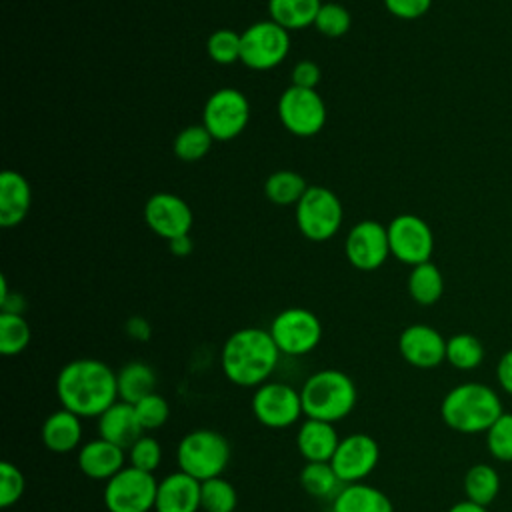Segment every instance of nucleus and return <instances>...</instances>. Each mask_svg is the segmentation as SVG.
<instances>
[{"mask_svg":"<svg viewBox=\"0 0 512 512\" xmlns=\"http://www.w3.org/2000/svg\"><path fill=\"white\" fill-rule=\"evenodd\" d=\"M40 438L46 450L54 454H68L80 446L82 418L66 408H60L46 416L40 428Z\"/></svg>","mask_w":512,"mask_h":512,"instance_id":"obj_23","label":"nucleus"},{"mask_svg":"<svg viewBox=\"0 0 512 512\" xmlns=\"http://www.w3.org/2000/svg\"><path fill=\"white\" fill-rule=\"evenodd\" d=\"M268 332L272 334L280 354L304 356L312 352L322 340V322L308 308H284L272 322Z\"/></svg>","mask_w":512,"mask_h":512,"instance_id":"obj_8","label":"nucleus"},{"mask_svg":"<svg viewBox=\"0 0 512 512\" xmlns=\"http://www.w3.org/2000/svg\"><path fill=\"white\" fill-rule=\"evenodd\" d=\"M320 6V0H268L270 20L288 32L314 26Z\"/></svg>","mask_w":512,"mask_h":512,"instance_id":"obj_26","label":"nucleus"},{"mask_svg":"<svg viewBox=\"0 0 512 512\" xmlns=\"http://www.w3.org/2000/svg\"><path fill=\"white\" fill-rule=\"evenodd\" d=\"M444 292V276L440 268L428 260L412 266L408 274V294L420 306H432Z\"/></svg>","mask_w":512,"mask_h":512,"instance_id":"obj_27","label":"nucleus"},{"mask_svg":"<svg viewBox=\"0 0 512 512\" xmlns=\"http://www.w3.org/2000/svg\"><path fill=\"white\" fill-rule=\"evenodd\" d=\"M344 254L358 270H378L390 256L388 228L376 220H362L354 224L346 234Z\"/></svg>","mask_w":512,"mask_h":512,"instance_id":"obj_14","label":"nucleus"},{"mask_svg":"<svg viewBox=\"0 0 512 512\" xmlns=\"http://www.w3.org/2000/svg\"><path fill=\"white\" fill-rule=\"evenodd\" d=\"M322 78L320 66L312 60H300L294 68H292V84L300 86V88H314L318 86Z\"/></svg>","mask_w":512,"mask_h":512,"instance_id":"obj_42","label":"nucleus"},{"mask_svg":"<svg viewBox=\"0 0 512 512\" xmlns=\"http://www.w3.org/2000/svg\"><path fill=\"white\" fill-rule=\"evenodd\" d=\"M252 414L266 428H288L304 416L300 390L286 382H264L252 394Z\"/></svg>","mask_w":512,"mask_h":512,"instance_id":"obj_12","label":"nucleus"},{"mask_svg":"<svg viewBox=\"0 0 512 512\" xmlns=\"http://www.w3.org/2000/svg\"><path fill=\"white\" fill-rule=\"evenodd\" d=\"M32 204V190L28 180L16 172L6 168L0 174V224L4 228H12L20 224Z\"/></svg>","mask_w":512,"mask_h":512,"instance_id":"obj_22","label":"nucleus"},{"mask_svg":"<svg viewBox=\"0 0 512 512\" xmlns=\"http://www.w3.org/2000/svg\"><path fill=\"white\" fill-rule=\"evenodd\" d=\"M200 488L202 482L194 476L178 470L162 480H158L156 492V512H198L200 504Z\"/></svg>","mask_w":512,"mask_h":512,"instance_id":"obj_18","label":"nucleus"},{"mask_svg":"<svg viewBox=\"0 0 512 512\" xmlns=\"http://www.w3.org/2000/svg\"><path fill=\"white\" fill-rule=\"evenodd\" d=\"M200 504L206 512H234L238 506L236 488L222 476L202 482Z\"/></svg>","mask_w":512,"mask_h":512,"instance_id":"obj_34","label":"nucleus"},{"mask_svg":"<svg viewBox=\"0 0 512 512\" xmlns=\"http://www.w3.org/2000/svg\"><path fill=\"white\" fill-rule=\"evenodd\" d=\"M298 480L306 494H310L312 498H322L330 502L344 486L330 462H306L300 470Z\"/></svg>","mask_w":512,"mask_h":512,"instance_id":"obj_28","label":"nucleus"},{"mask_svg":"<svg viewBox=\"0 0 512 512\" xmlns=\"http://www.w3.org/2000/svg\"><path fill=\"white\" fill-rule=\"evenodd\" d=\"M294 214L300 234L312 242L330 240L340 230L344 218L340 198L326 186H308Z\"/></svg>","mask_w":512,"mask_h":512,"instance_id":"obj_6","label":"nucleus"},{"mask_svg":"<svg viewBox=\"0 0 512 512\" xmlns=\"http://www.w3.org/2000/svg\"><path fill=\"white\" fill-rule=\"evenodd\" d=\"M144 434L132 404L118 400L98 416V436L128 450Z\"/></svg>","mask_w":512,"mask_h":512,"instance_id":"obj_20","label":"nucleus"},{"mask_svg":"<svg viewBox=\"0 0 512 512\" xmlns=\"http://www.w3.org/2000/svg\"><path fill=\"white\" fill-rule=\"evenodd\" d=\"M330 512H394L390 498L366 482L344 484L330 502Z\"/></svg>","mask_w":512,"mask_h":512,"instance_id":"obj_24","label":"nucleus"},{"mask_svg":"<svg viewBox=\"0 0 512 512\" xmlns=\"http://www.w3.org/2000/svg\"><path fill=\"white\" fill-rule=\"evenodd\" d=\"M278 118L294 136H314L326 124V104L314 88L292 84L278 98Z\"/></svg>","mask_w":512,"mask_h":512,"instance_id":"obj_11","label":"nucleus"},{"mask_svg":"<svg viewBox=\"0 0 512 512\" xmlns=\"http://www.w3.org/2000/svg\"><path fill=\"white\" fill-rule=\"evenodd\" d=\"M156 492L158 480L154 474L128 464L106 480L102 502L108 512H150L156 504Z\"/></svg>","mask_w":512,"mask_h":512,"instance_id":"obj_7","label":"nucleus"},{"mask_svg":"<svg viewBox=\"0 0 512 512\" xmlns=\"http://www.w3.org/2000/svg\"><path fill=\"white\" fill-rule=\"evenodd\" d=\"M170 252H172V254H176V256H188V254L192 252V240H190V234L170 240Z\"/></svg>","mask_w":512,"mask_h":512,"instance_id":"obj_46","label":"nucleus"},{"mask_svg":"<svg viewBox=\"0 0 512 512\" xmlns=\"http://www.w3.org/2000/svg\"><path fill=\"white\" fill-rule=\"evenodd\" d=\"M118 400L136 404L144 396L152 394L156 388V372L140 360L124 364L118 372Z\"/></svg>","mask_w":512,"mask_h":512,"instance_id":"obj_25","label":"nucleus"},{"mask_svg":"<svg viewBox=\"0 0 512 512\" xmlns=\"http://www.w3.org/2000/svg\"><path fill=\"white\" fill-rule=\"evenodd\" d=\"M124 464L126 450L100 436L82 444L78 450V468L90 480H110Z\"/></svg>","mask_w":512,"mask_h":512,"instance_id":"obj_19","label":"nucleus"},{"mask_svg":"<svg viewBox=\"0 0 512 512\" xmlns=\"http://www.w3.org/2000/svg\"><path fill=\"white\" fill-rule=\"evenodd\" d=\"M24 488H26V480L20 468L8 460L0 462V506L2 508L14 506L22 498Z\"/></svg>","mask_w":512,"mask_h":512,"instance_id":"obj_40","label":"nucleus"},{"mask_svg":"<svg viewBox=\"0 0 512 512\" xmlns=\"http://www.w3.org/2000/svg\"><path fill=\"white\" fill-rule=\"evenodd\" d=\"M250 118L248 98L232 88H218L212 92L202 110V124L214 140L226 142L242 134Z\"/></svg>","mask_w":512,"mask_h":512,"instance_id":"obj_10","label":"nucleus"},{"mask_svg":"<svg viewBox=\"0 0 512 512\" xmlns=\"http://www.w3.org/2000/svg\"><path fill=\"white\" fill-rule=\"evenodd\" d=\"M290 50V34L274 20H260L242 32L240 62L250 70H272L284 62Z\"/></svg>","mask_w":512,"mask_h":512,"instance_id":"obj_9","label":"nucleus"},{"mask_svg":"<svg viewBox=\"0 0 512 512\" xmlns=\"http://www.w3.org/2000/svg\"><path fill=\"white\" fill-rule=\"evenodd\" d=\"M206 50L216 64H234L236 60H240L242 34L230 28L214 30L206 40Z\"/></svg>","mask_w":512,"mask_h":512,"instance_id":"obj_35","label":"nucleus"},{"mask_svg":"<svg viewBox=\"0 0 512 512\" xmlns=\"http://www.w3.org/2000/svg\"><path fill=\"white\" fill-rule=\"evenodd\" d=\"M340 436L332 422L306 418L296 432V448L306 462H330Z\"/></svg>","mask_w":512,"mask_h":512,"instance_id":"obj_21","label":"nucleus"},{"mask_svg":"<svg viewBox=\"0 0 512 512\" xmlns=\"http://www.w3.org/2000/svg\"><path fill=\"white\" fill-rule=\"evenodd\" d=\"M214 138L212 134L204 128V124H192L186 126L184 130L178 132L174 138V154L184 160V162H194L200 160L208 154Z\"/></svg>","mask_w":512,"mask_h":512,"instance_id":"obj_33","label":"nucleus"},{"mask_svg":"<svg viewBox=\"0 0 512 512\" xmlns=\"http://www.w3.org/2000/svg\"><path fill=\"white\" fill-rule=\"evenodd\" d=\"M384 6L400 20H416L430 10L432 0H384Z\"/></svg>","mask_w":512,"mask_h":512,"instance_id":"obj_41","label":"nucleus"},{"mask_svg":"<svg viewBox=\"0 0 512 512\" xmlns=\"http://www.w3.org/2000/svg\"><path fill=\"white\" fill-rule=\"evenodd\" d=\"M302 410L306 418L340 422L356 406V384L354 380L336 368H322L306 378L300 388Z\"/></svg>","mask_w":512,"mask_h":512,"instance_id":"obj_4","label":"nucleus"},{"mask_svg":"<svg viewBox=\"0 0 512 512\" xmlns=\"http://www.w3.org/2000/svg\"><path fill=\"white\" fill-rule=\"evenodd\" d=\"M390 254L402 264L428 262L434 250V234L426 220L416 214H398L388 222Z\"/></svg>","mask_w":512,"mask_h":512,"instance_id":"obj_13","label":"nucleus"},{"mask_svg":"<svg viewBox=\"0 0 512 512\" xmlns=\"http://www.w3.org/2000/svg\"><path fill=\"white\" fill-rule=\"evenodd\" d=\"M176 460L182 472L204 482L222 476L230 462V444L220 432L198 428L182 436L176 448Z\"/></svg>","mask_w":512,"mask_h":512,"instance_id":"obj_5","label":"nucleus"},{"mask_svg":"<svg viewBox=\"0 0 512 512\" xmlns=\"http://www.w3.org/2000/svg\"><path fill=\"white\" fill-rule=\"evenodd\" d=\"M144 220L154 234L170 242L190 232L194 216L188 202L180 196L172 192H156L144 204Z\"/></svg>","mask_w":512,"mask_h":512,"instance_id":"obj_16","label":"nucleus"},{"mask_svg":"<svg viewBox=\"0 0 512 512\" xmlns=\"http://www.w3.org/2000/svg\"><path fill=\"white\" fill-rule=\"evenodd\" d=\"M56 398L80 418H98L118 402L116 372L96 358L70 360L56 376Z\"/></svg>","mask_w":512,"mask_h":512,"instance_id":"obj_1","label":"nucleus"},{"mask_svg":"<svg viewBox=\"0 0 512 512\" xmlns=\"http://www.w3.org/2000/svg\"><path fill=\"white\" fill-rule=\"evenodd\" d=\"M132 406L136 410V418H138L142 430H158L170 418L168 400L164 396H160L158 392L144 396L142 400H138Z\"/></svg>","mask_w":512,"mask_h":512,"instance_id":"obj_38","label":"nucleus"},{"mask_svg":"<svg viewBox=\"0 0 512 512\" xmlns=\"http://www.w3.org/2000/svg\"><path fill=\"white\" fill-rule=\"evenodd\" d=\"M128 462L134 468H140L144 472H152L160 466L162 462V446L160 442L150 436L142 434L130 448H128Z\"/></svg>","mask_w":512,"mask_h":512,"instance_id":"obj_39","label":"nucleus"},{"mask_svg":"<svg viewBox=\"0 0 512 512\" xmlns=\"http://www.w3.org/2000/svg\"><path fill=\"white\" fill-rule=\"evenodd\" d=\"M0 308L2 312H10V314H22L26 308V302L22 298V294H6L4 298H0Z\"/></svg>","mask_w":512,"mask_h":512,"instance_id":"obj_45","label":"nucleus"},{"mask_svg":"<svg viewBox=\"0 0 512 512\" xmlns=\"http://www.w3.org/2000/svg\"><path fill=\"white\" fill-rule=\"evenodd\" d=\"M500 492V476L490 464H474L464 476V494L466 500H472L480 506H488Z\"/></svg>","mask_w":512,"mask_h":512,"instance_id":"obj_30","label":"nucleus"},{"mask_svg":"<svg viewBox=\"0 0 512 512\" xmlns=\"http://www.w3.org/2000/svg\"><path fill=\"white\" fill-rule=\"evenodd\" d=\"M502 412L498 394L482 382L454 386L440 404L444 424L462 434L486 432Z\"/></svg>","mask_w":512,"mask_h":512,"instance_id":"obj_3","label":"nucleus"},{"mask_svg":"<svg viewBox=\"0 0 512 512\" xmlns=\"http://www.w3.org/2000/svg\"><path fill=\"white\" fill-rule=\"evenodd\" d=\"M306 190V178L294 170H276L264 182L266 198L278 206H296Z\"/></svg>","mask_w":512,"mask_h":512,"instance_id":"obj_29","label":"nucleus"},{"mask_svg":"<svg viewBox=\"0 0 512 512\" xmlns=\"http://www.w3.org/2000/svg\"><path fill=\"white\" fill-rule=\"evenodd\" d=\"M32 330L22 314L0 312V352L4 356H16L30 344Z\"/></svg>","mask_w":512,"mask_h":512,"instance_id":"obj_32","label":"nucleus"},{"mask_svg":"<svg viewBox=\"0 0 512 512\" xmlns=\"http://www.w3.org/2000/svg\"><path fill=\"white\" fill-rule=\"evenodd\" d=\"M126 332L136 338V340H148L150 338V324L148 320L140 318V316H132L128 322H126Z\"/></svg>","mask_w":512,"mask_h":512,"instance_id":"obj_44","label":"nucleus"},{"mask_svg":"<svg viewBox=\"0 0 512 512\" xmlns=\"http://www.w3.org/2000/svg\"><path fill=\"white\" fill-rule=\"evenodd\" d=\"M352 24V16L350 12L338 4V2H326L320 6L316 20H314V28L324 34L326 38H340L350 30Z\"/></svg>","mask_w":512,"mask_h":512,"instance_id":"obj_36","label":"nucleus"},{"mask_svg":"<svg viewBox=\"0 0 512 512\" xmlns=\"http://www.w3.org/2000/svg\"><path fill=\"white\" fill-rule=\"evenodd\" d=\"M486 446L500 462H512V412H502L486 430Z\"/></svg>","mask_w":512,"mask_h":512,"instance_id":"obj_37","label":"nucleus"},{"mask_svg":"<svg viewBox=\"0 0 512 512\" xmlns=\"http://www.w3.org/2000/svg\"><path fill=\"white\" fill-rule=\"evenodd\" d=\"M280 358L272 334L264 328H240L232 332L220 352L224 376L242 388H258L268 382Z\"/></svg>","mask_w":512,"mask_h":512,"instance_id":"obj_2","label":"nucleus"},{"mask_svg":"<svg viewBox=\"0 0 512 512\" xmlns=\"http://www.w3.org/2000/svg\"><path fill=\"white\" fill-rule=\"evenodd\" d=\"M448 512H488V510H486V506H480L472 500H462V502H456L454 506H450Z\"/></svg>","mask_w":512,"mask_h":512,"instance_id":"obj_47","label":"nucleus"},{"mask_svg":"<svg viewBox=\"0 0 512 512\" xmlns=\"http://www.w3.org/2000/svg\"><path fill=\"white\" fill-rule=\"evenodd\" d=\"M378 460H380L378 442L364 432H352L340 438L330 464L338 474V478L342 480V484H352V482H362L366 476H370Z\"/></svg>","mask_w":512,"mask_h":512,"instance_id":"obj_15","label":"nucleus"},{"mask_svg":"<svg viewBox=\"0 0 512 512\" xmlns=\"http://www.w3.org/2000/svg\"><path fill=\"white\" fill-rule=\"evenodd\" d=\"M400 356L414 368L430 370L446 360L444 336L428 324H410L398 336Z\"/></svg>","mask_w":512,"mask_h":512,"instance_id":"obj_17","label":"nucleus"},{"mask_svg":"<svg viewBox=\"0 0 512 512\" xmlns=\"http://www.w3.org/2000/svg\"><path fill=\"white\" fill-rule=\"evenodd\" d=\"M496 378H498L500 388L504 392L512 394V348L500 356L498 366H496Z\"/></svg>","mask_w":512,"mask_h":512,"instance_id":"obj_43","label":"nucleus"},{"mask_svg":"<svg viewBox=\"0 0 512 512\" xmlns=\"http://www.w3.org/2000/svg\"><path fill=\"white\" fill-rule=\"evenodd\" d=\"M484 360L482 342L468 332L454 334L446 340V362L456 370H474Z\"/></svg>","mask_w":512,"mask_h":512,"instance_id":"obj_31","label":"nucleus"}]
</instances>
